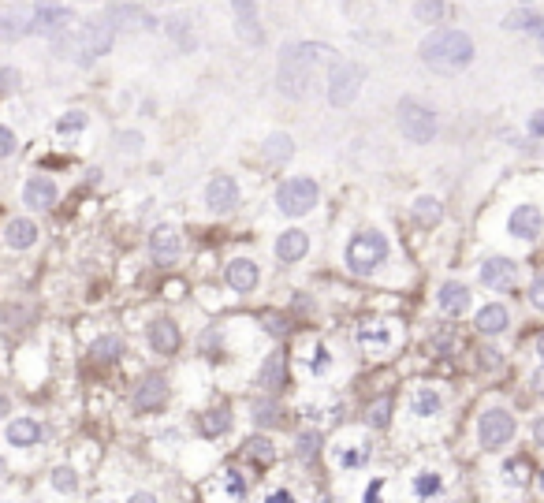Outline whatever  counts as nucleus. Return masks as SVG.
Listing matches in <instances>:
<instances>
[{"label":"nucleus","instance_id":"1","mask_svg":"<svg viewBox=\"0 0 544 503\" xmlns=\"http://www.w3.org/2000/svg\"><path fill=\"white\" fill-rule=\"evenodd\" d=\"M340 60L332 45L321 42H299V45H283L280 52V68H276V86L283 97L306 101L309 94H317L321 86V71L332 68Z\"/></svg>","mask_w":544,"mask_h":503},{"label":"nucleus","instance_id":"2","mask_svg":"<svg viewBox=\"0 0 544 503\" xmlns=\"http://www.w3.org/2000/svg\"><path fill=\"white\" fill-rule=\"evenodd\" d=\"M418 52H421L425 68H433L440 75H459V71H466L474 63V42H470V34L451 30V26H440V30H433L421 42Z\"/></svg>","mask_w":544,"mask_h":503},{"label":"nucleus","instance_id":"3","mask_svg":"<svg viewBox=\"0 0 544 503\" xmlns=\"http://www.w3.org/2000/svg\"><path fill=\"white\" fill-rule=\"evenodd\" d=\"M60 52H71L75 63H94L97 56H105V52L112 49V26L109 23H89V26H79L75 34L60 37L56 42Z\"/></svg>","mask_w":544,"mask_h":503},{"label":"nucleus","instance_id":"4","mask_svg":"<svg viewBox=\"0 0 544 503\" xmlns=\"http://www.w3.org/2000/svg\"><path fill=\"white\" fill-rule=\"evenodd\" d=\"M388 257V239L381 231H361L347 243V269L354 276H369Z\"/></svg>","mask_w":544,"mask_h":503},{"label":"nucleus","instance_id":"5","mask_svg":"<svg viewBox=\"0 0 544 503\" xmlns=\"http://www.w3.org/2000/svg\"><path fill=\"white\" fill-rule=\"evenodd\" d=\"M361 83H366V68L361 63H351V60H335L328 68V78H325V94L335 109H343V104H351L358 97Z\"/></svg>","mask_w":544,"mask_h":503},{"label":"nucleus","instance_id":"6","mask_svg":"<svg viewBox=\"0 0 544 503\" xmlns=\"http://www.w3.org/2000/svg\"><path fill=\"white\" fill-rule=\"evenodd\" d=\"M436 112L429 104L414 101V97H403L399 101V131H403V138H410L414 145H425L436 138Z\"/></svg>","mask_w":544,"mask_h":503},{"label":"nucleus","instance_id":"7","mask_svg":"<svg viewBox=\"0 0 544 503\" xmlns=\"http://www.w3.org/2000/svg\"><path fill=\"white\" fill-rule=\"evenodd\" d=\"M79 16H75L71 8H60V4H37L30 11V34H45L53 37V45L60 42V37H68L79 30Z\"/></svg>","mask_w":544,"mask_h":503},{"label":"nucleus","instance_id":"8","mask_svg":"<svg viewBox=\"0 0 544 503\" xmlns=\"http://www.w3.org/2000/svg\"><path fill=\"white\" fill-rule=\"evenodd\" d=\"M276 205H280L283 217H302V213H309V209L317 205V183L306 179V176H295L288 183H280Z\"/></svg>","mask_w":544,"mask_h":503},{"label":"nucleus","instance_id":"9","mask_svg":"<svg viewBox=\"0 0 544 503\" xmlns=\"http://www.w3.org/2000/svg\"><path fill=\"white\" fill-rule=\"evenodd\" d=\"M202 499L205 503H242L246 499V481L239 470H224L202 485Z\"/></svg>","mask_w":544,"mask_h":503},{"label":"nucleus","instance_id":"10","mask_svg":"<svg viewBox=\"0 0 544 503\" xmlns=\"http://www.w3.org/2000/svg\"><path fill=\"white\" fill-rule=\"evenodd\" d=\"M477 436H481V444L488 447V452H496V447L511 444V436H514V418L507 414V410L492 406V410H485V414H481Z\"/></svg>","mask_w":544,"mask_h":503},{"label":"nucleus","instance_id":"11","mask_svg":"<svg viewBox=\"0 0 544 503\" xmlns=\"http://www.w3.org/2000/svg\"><path fill=\"white\" fill-rule=\"evenodd\" d=\"M131 403H135L138 414L161 410V406L168 403V384H164V377H157V373L142 377V380H138V388H135V395H131Z\"/></svg>","mask_w":544,"mask_h":503},{"label":"nucleus","instance_id":"12","mask_svg":"<svg viewBox=\"0 0 544 503\" xmlns=\"http://www.w3.org/2000/svg\"><path fill=\"white\" fill-rule=\"evenodd\" d=\"M205 202H209V209H216V213L235 209V202H239L235 179H231V176H213L209 183H205Z\"/></svg>","mask_w":544,"mask_h":503},{"label":"nucleus","instance_id":"13","mask_svg":"<svg viewBox=\"0 0 544 503\" xmlns=\"http://www.w3.org/2000/svg\"><path fill=\"white\" fill-rule=\"evenodd\" d=\"M235 26H239L242 42H250V45L265 42V30L257 23V0H235Z\"/></svg>","mask_w":544,"mask_h":503},{"label":"nucleus","instance_id":"14","mask_svg":"<svg viewBox=\"0 0 544 503\" xmlns=\"http://www.w3.org/2000/svg\"><path fill=\"white\" fill-rule=\"evenodd\" d=\"M23 202L30 209H53L56 205V183L49 176H34L23 183Z\"/></svg>","mask_w":544,"mask_h":503},{"label":"nucleus","instance_id":"15","mask_svg":"<svg viewBox=\"0 0 544 503\" xmlns=\"http://www.w3.org/2000/svg\"><path fill=\"white\" fill-rule=\"evenodd\" d=\"M149 254H153V261L157 265H172L175 257H179V231L175 228H157L149 235Z\"/></svg>","mask_w":544,"mask_h":503},{"label":"nucleus","instance_id":"16","mask_svg":"<svg viewBox=\"0 0 544 503\" xmlns=\"http://www.w3.org/2000/svg\"><path fill=\"white\" fill-rule=\"evenodd\" d=\"M514 272H518V265L507 261V257H488V261L481 265V280H485V287H492V291L511 287V284H514Z\"/></svg>","mask_w":544,"mask_h":503},{"label":"nucleus","instance_id":"17","mask_svg":"<svg viewBox=\"0 0 544 503\" xmlns=\"http://www.w3.org/2000/svg\"><path fill=\"white\" fill-rule=\"evenodd\" d=\"M540 224H544V217H540L537 205H518L511 213V235L514 239H537Z\"/></svg>","mask_w":544,"mask_h":503},{"label":"nucleus","instance_id":"18","mask_svg":"<svg viewBox=\"0 0 544 503\" xmlns=\"http://www.w3.org/2000/svg\"><path fill=\"white\" fill-rule=\"evenodd\" d=\"M283 384H288V354L272 351L265 358V365H261V388L268 395H276V392H283Z\"/></svg>","mask_w":544,"mask_h":503},{"label":"nucleus","instance_id":"19","mask_svg":"<svg viewBox=\"0 0 544 503\" xmlns=\"http://www.w3.org/2000/svg\"><path fill=\"white\" fill-rule=\"evenodd\" d=\"M109 23H116V26H135V30H153V26H157V19H153L146 8H135V4H116L109 11Z\"/></svg>","mask_w":544,"mask_h":503},{"label":"nucleus","instance_id":"20","mask_svg":"<svg viewBox=\"0 0 544 503\" xmlns=\"http://www.w3.org/2000/svg\"><path fill=\"white\" fill-rule=\"evenodd\" d=\"M228 284L235 295H246V291H254L257 287V265L250 257H235L228 265Z\"/></svg>","mask_w":544,"mask_h":503},{"label":"nucleus","instance_id":"21","mask_svg":"<svg viewBox=\"0 0 544 503\" xmlns=\"http://www.w3.org/2000/svg\"><path fill=\"white\" fill-rule=\"evenodd\" d=\"M436 302H440V310H444L447 317H459V313L470 310V291H466V284H455V280H451V284L440 287Z\"/></svg>","mask_w":544,"mask_h":503},{"label":"nucleus","instance_id":"22","mask_svg":"<svg viewBox=\"0 0 544 503\" xmlns=\"http://www.w3.org/2000/svg\"><path fill=\"white\" fill-rule=\"evenodd\" d=\"M4 243L11 246V250H27V246H34L37 243V224L34 220H27V217H16L4 228Z\"/></svg>","mask_w":544,"mask_h":503},{"label":"nucleus","instance_id":"23","mask_svg":"<svg viewBox=\"0 0 544 503\" xmlns=\"http://www.w3.org/2000/svg\"><path fill=\"white\" fill-rule=\"evenodd\" d=\"M27 34H30V11H4L0 16V45L19 42Z\"/></svg>","mask_w":544,"mask_h":503},{"label":"nucleus","instance_id":"24","mask_svg":"<svg viewBox=\"0 0 544 503\" xmlns=\"http://www.w3.org/2000/svg\"><path fill=\"white\" fill-rule=\"evenodd\" d=\"M306 250H309V235L299 231V228L283 231L280 239H276V254H280V261H299V257H306Z\"/></svg>","mask_w":544,"mask_h":503},{"label":"nucleus","instance_id":"25","mask_svg":"<svg viewBox=\"0 0 544 503\" xmlns=\"http://www.w3.org/2000/svg\"><path fill=\"white\" fill-rule=\"evenodd\" d=\"M149 343L157 354H175L179 351V328L172 321H153L149 325Z\"/></svg>","mask_w":544,"mask_h":503},{"label":"nucleus","instance_id":"26","mask_svg":"<svg viewBox=\"0 0 544 503\" xmlns=\"http://www.w3.org/2000/svg\"><path fill=\"white\" fill-rule=\"evenodd\" d=\"M474 325L481 328L485 336H500L503 328L511 325V317H507V310H503L500 302H488V306H485L481 313H477V321H474Z\"/></svg>","mask_w":544,"mask_h":503},{"label":"nucleus","instance_id":"27","mask_svg":"<svg viewBox=\"0 0 544 503\" xmlns=\"http://www.w3.org/2000/svg\"><path fill=\"white\" fill-rule=\"evenodd\" d=\"M37 436H42V429H37V421L34 418H16L8 425V440L16 444V447H30L37 444Z\"/></svg>","mask_w":544,"mask_h":503},{"label":"nucleus","instance_id":"28","mask_svg":"<svg viewBox=\"0 0 544 503\" xmlns=\"http://www.w3.org/2000/svg\"><path fill=\"white\" fill-rule=\"evenodd\" d=\"M120 351H123V343L116 339V336H97L94 343H89V358H94L97 365H109L120 358Z\"/></svg>","mask_w":544,"mask_h":503},{"label":"nucleus","instance_id":"29","mask_svg":"<svg viewBox=\"0 0 544 503\" xmlns=\"http://www.w3.org/2000/svg\"><path fill=\"white\" fill-rule=\"evenodd\" d=\"M503 26L507 30H537V34H544V16H537V11H511L507 19H503Z\"/></svg>","mask_w":544,"mask_h":503},{"label":"nucleus","instance_id":"30","mask_svg":"<svg viewBox=\"0 0 544 503\" xmlns=\"http://www.w3.org/2000/svg\"><path fill=\"white\" fill-rule=\"evenodd\" d=\"M291 150H295V142H291V135H283V131H276V135L265 138V157H268V161H288Z\"/></svg>","mask_w":544,"mask_h":503},{"label":"nucleus","instance_id":"31","mask_svg":"<svg viewBox=\"0 0 544 503\" xmlns=\"http://www.w3.org/2000/svg\"><path fill=\"white\" fill-rule=\"evenodd\" d=\"M410 414H418V418H433V414H440V395L429 392V388H421V392L410 399Z\"/></svg>","mask_w":544,"mask_h":503},{"label":"nucleus","instance_id":"32","mask_svg":"<svg viewBox=\"0 0 544 503\" xmlns=\"http://www.w3.org/2000/svg\"><path fill=\"white\" fill-rule=\"evenodd\" d=\"M366 421L373 429H388V421H392V399H388V395L384 399H373L369 410H366Z\"/></svg>","mask_w":544,"mask_h":503},{"label":"nucleus","instance_id":"33","mask_svg":"<svg viewBox=\"0 0 544 503\" xmlns=\"http://www.w3.org/2000/svg\"><path fill=\"white\" fill-rule=\"evenodd\" d=\"M361 343H366V347H388V343H392V332H388L384 321H369L366 328H361Z\"/></svg>","mask_w":544,"mask_h":503},{"label":"nucleus","instance_id":"34","mask_svg":"<svg viewBox=\"0 0 544 503\" xmlns=\"http://www.w3.org/2000/svg\"><path fill=\"white\" fill-rule=\"evenodd\" d=\"M317 452H321V436L314 429L299 432V440H295V455H299L302 462H309V459H317Z\"/></svg>","mask_w":544,"mask_h":503},{"label":"nucleus","instance_id":"35","mask_svg":"<svg viewBox=\"0 0 544 503\" xmlns=\"http://www.w3.org/2000/svg\"><path fill=\"white\" fill-rule=\"evenodd\" d=\"M444 0H418L414 4V19H421V23H440L444 19Z\"/></svg>","mask_w":544,"mask_h":503},{"label":"nucleus","instance_id":"36","mask_svg":"<svg viewBox=\"0 0 544 503\" xmlns=\"http://www.w3.org/2000/svg\"><path fill=\"white\" fill-rule=\"evenodd\" d=\"M228 425H231V414H228V410H209V414L202 418V432H205V436L228 432Z\"/></svg>","mask_w":544,"mask_h":503},{"label":"nucleus","instance_id":"37","mask_svg":"<svg viewBox=\"0 0 544 503\" xmlns=\"http://www.w3.org/2000/svg\"><path fill=\"white\" fill-rule=\"evenodd\" d=\"M414 217H418V224H436L440 220V202L436 198H418V202H414Z\"/></svg>","mask_w":544,"mask_h":503},{"label":"nucleus","instance_id":"38","mask_svg":"<svg viewBox=\"0 0 544 503\" xmlns=\"http://www.w3.org/2000/svg\"><path fill=\"white\" fill-rule=\"evenodd\" d=\"M246 455H250L254 462H261V466H268V462H272V455H276V452H272V444H268V440H261V436H257V440H250V444H246Z\"/></svg>","mask_w":544,"mask_h":503},{"label":"nucleus","instance_id":"39","mask_svg":"<svg viewBox=\"0 0 544 503\" xmlns=\"http://www.w3.org/2000/svg\"><path fill=\"white\" fill-rule=\"evenodd\" d=\"M254 421H257V425H280V406L276 403H257L254 406Z\"/></svg>","mask_w":544,"mask_h":503},{"label":"nucleus","instance_id":"40","mask_svg":"<svg viewBox=\"0 0 544 503\" xmlns=\"http://www.w3.org/2000/svg\"><path fill=\"white\" fill-rule=\"evenodd\" d=\"M414 492L418 496H436L440 492V478L436 473H418V478H414Z\"/></svg>","mask_w":544,"mask_h":503},{"label":"nucleus","instance_id":"41","mask_svg":"<svg viewBox=\"0 0 544 503\" xmlns=\"http://www.w3.org/2000/svg\"><path fill=\"white\" fill-rule=\"evenodd\" d=\"M75 473L68 470V466H60V470H53V488H60V492H75Z\"/></svg>","mask_w":544,"mask_h":503},{"label":"nucleus","instance_id":"42","mask_svg":"<svg viewBox=\"0 0 544 503\" xmlns=\"http://www.w3.org/2000/svg\"><path fill=\"white\" fill-rule=\"evenodd\" d=\"M79 127H86V116L82 112H68L63 120H56V131H63V135H68V131H79Z\"/></svg>","mask_w":544,"mask_h":503},{"label":"nucleus","instance_id":"43","mask_svg":"<svg viewBox=\"0 0 544 503\" xmlns=\"http://www.w3.org/2000/svg\"><path fill=\"white\" fill-rule=\"evenodd\" d=\"M265 328H268V332L276 336V339H280V336H288V321H283L280 313H265Z\"/></svg>","mask_w":544,"mask_h":503},{"label":"nucleus","instance_id":"44","mask_svg":"<svg viewBox=\"0 0 544 503\" xmlns=\"http://www.w3.org/2000/svg\"><path fill=\"white\" fill-rule=\"evenodd\" d=\"M16 135H11V131L8 127H0V161H4V157H11V153H16Z\"/></svg>","mask_w":544,"mask_h":503},{"label":"nucleus","instance_id":"45","mask_svg":"<svg viewBox=\"0 0 544 503\" xmlns=\"http://www.w3.org/2000/svg\"><path fill=\"white\" fill-rule=\"evenodd\" d=\"M529 302H533V306L544 313V272L533 280V287H529Z\"/></svg>","mask_w":544,"mask_h":503},{"label":"nucleus","instance_id":"46","mask_svg":"<svg viewBox=\"0 0 544 503\" xmlns=\"http://www.w3.org/2000/svg\"><path fill=\"white\" fill-rule=\"evenodd\" d=\"M16 86H19V71L4 68V71H0V90H16Z\"/></svg>","mask_w":544,"mask_h":503},{"label":"nucleus","instance_id":"47","mask_svg":"<svg viewBox=\"0 0 544 503\" xmlns=\"http://www.w3.org/2000/svg\"><path fill=\"white\" fill-rule=\"evenodd\" d=\"M366 462V447H354V452H343V466H361Z\"/></svg>","mask_w":544,"mask_h":503},{"label":"nucleus","instance_id":"48","mask_svg":"<svg viewBox=\"0 0 544 503\" xmlns=\"http://www.w3.org/2000/svg\"><path fill=\"white\" fill-rule=\"evenodd\" d=\"M507 478L522 485V481H526V466H522V462H507Z\"/></svg>","mask_w":544,"mask_h":503},{"label":"nucleus","instance_id":"49","mask_svg":"<svg viewBox=\"0 0 544 503\" xmlns=\"http://www.w3.org/2000/svg\"><path fill=\"white\" fill-rule=\"evenodd\" d=\"M529 135H533V138L544 135V112H533V120H529Z\"/></svg>","mask_w":544,"mask_h":503},{"label":"nucleus","instance_id":"50","mask_svg":"<svg viewBox=\"0 0 544 503\" xmlns=\"http://www.w3.org/2000/svg\"><path fill=\"white\" fill-rule=\"evenodd\" d=\"M321 354V358L314 362V373H325V369H328V351H317Z\"/></svg>","mask_w":544,"mask_h":503},{"label":"nucleus","instance_id":"51","mask_svg":"<svg viewBox=\"0 0 544 503\" xmlns=\"http://www.w3.org/2000/svg\"><path fill=\"white\" fill-rule=\"evenodd\" d=\"M127 503H157V499H153L149 492H135L131 499H127Z\"/></svg>","mask_w":544,"mask_h":503},{"label":"nucleus","instance_id":"52","mask_svg":"<svg viewBox=\"0 0 544 503\" xmlns=\"http://www.w3.org/2000/svg\"><path fill=\"white\" fill-rule=\"evenodd\" d=\"M533 388L544 395V369H537V373H533Z\"/></svg>","mask_w":544,"mask_h":503},{"label":"nucleus","instance_id":"53","mask_svg":"<svg viewBox=\"0 0 544 503\" xmlns=\"http://www.w3.org/2000/svg\"><path fill=\"white\" fill-rule=\"evenodd\" d=\"M533 436H537V444L544 447V418H540V421H537V425H533Z\"/></svg>","mask_w":544,"mask_h":503},{"label":"nucleus","instance_id":"54","mask_svg":"<svg viewBox=\"0 0 544 503\" xmlns=\"http://www.w3.org/2000/svg\"><path fill=\"white\" fill-rule=\"evenodd\" d=\"M377 488H381V481H373V485H369V496H366V503H381V499H377Z\"/></svg>","mask_w":544,"mask_h":503},{"label":"nucleus","instance_id":"55","mask_svg":"<svg viewBox=\"0 0 544 503\" xmlns=\"http://www.w3.org/2000/svg\"><path fill=\"white\" fill-rule=\"evenodd\" d=\"M481 354H485V358H481L485 365H500V358H496V351H481Z\"/></svg>","mask_w":544,"mask_h":503},{"label":"nucleus","instance_id":"56","mask_svg":"<svg viewBox=\"0 0 544 503\" xmlns=\"http://www.w3.org/2000/svg\"><path fill=\"white\" fill-rule=\"evenodd\" d=\"M268 503H295L288 492H276V496H268Z\"/></svg>","mask_w":544,"mask_h":503},{"label":"nucleus","instance_id":"57","mask_svg":"<svg viewBox=\"0 0 544 503\" xmlns=\"http://www.w3.org/2000/svg\"><path fill=\"white\" fill-rule=\"evenodd\" d=\"M0 478H4V459H0Z\"/></svg>","mask_w":544,"mask_h":503},{"label":"nucleus","instance_id":"58","mask_svg":"<svg viewBox=\"0 0 544 503\" xmlns=\"http://www.w3.org/2000/svg\"><path fill=\"white\" fill-rule=\"evenodd\" d=\"M540 354H544V336H540Z\"/></svg>","mask_w":544,"mask_h":503},{"label":"nucleus","instance_id":"59","mask_svg":"<svg viewBox=\"0 0 544 503\" xmlns=\"http://www.w3.org/2000/svg\"><path fill=\"white\" fill-rule=\"evenodd\" d=\"M540 488H544V473H540Z\"/></svg>","mask_w":544,"mask_h":503},{"label":"nucleus","instance_id":"60","mask_svg":"<svg viewBox=\"0 0 544 503\" xmlns=\"http://www.w3.org/2000/svg\"><path fill=\"white\" fill-rule=\"evenodd\" d=\"M540 45H544V34H540Z\"/></svg>","mask_w":544,"mask_h":503}]
</instances>
